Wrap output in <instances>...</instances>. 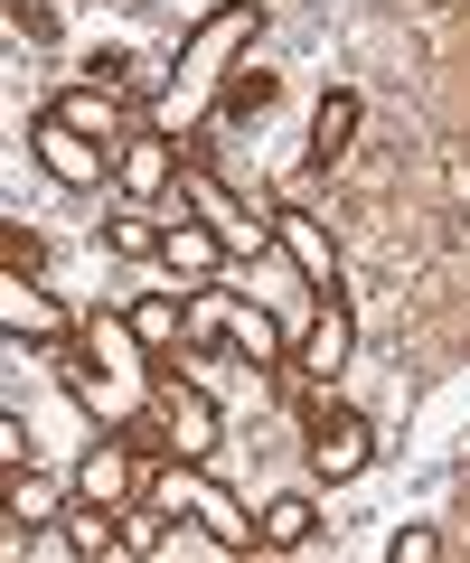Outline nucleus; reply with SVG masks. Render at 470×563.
Segmentation results:
<instances>
[{
	"label": "nucleus",
	"instance_id": "nucleus-1",
	"mask_svg": "<svg viewBox=\"0 0 470 563\" xmlns=\"http://www.w3.org/2000/svg\"><path fill=\"white\" fill-rule=\"evenodd\" d=\"M264 38V0H226V10H207L198 29L179 38V57H170L161 95H151V122L161 132H188V122H207L226 103V85H236V57Z\"/></svg>",
	"mask_w": 470,
	"mask_h": 563
},
{
	"label": "nucleus",
	"instance_id": "nucleus-2",
	"mask_svg": "<svg viewBox=\"0 0 470 563\" xmlns=\"http://www.w3.org/2000/svg\"><path fill=\"white\" fill-rule=\"evenodd\" d=\"M142 329L123 320V310H95V320L76 329V347L57 339V376H66V395L85 404V413L103 422V432H132V422L151 413V376H142Z\"/></svg>",
	"mask_w": 470,
	"mask_h": 563
},
{
	"label": "nucleus",
	"instance_id": "nucleus-3",
	"mask_svg": "<svg viewBox=\"0 0 470 563\" xmlns=\"http://www.w3.org/2000/svg\"><path fill=\"white\" fill-rule=\"evenodd\" d=\"M151 507H161L170 526L188 517L207 544H217V554H254V517H245L236 498H226L217 479H207V461H179V451H170V461L151 470Z\"/></svg>",
	"mask_w": 470,
	"mask_h": 563
},
{
	"label": "nucleus",
	"instance_id": "nucleus-4",
	"mask_svg": "<svg viewBox=\"0 0 470 563\" xmlns=\"http://www.w3.org/2000/svg\"><path fill=\"white\" fill-rule=\"evenodd\" d=\"M302 432H310V470H320V479H358V470L376 461V422L358 413V404H339V395H310Z\"/></svg>",
	"mask_w": 470,
	"mask_h": 563
},
{
	"label": "nucleus",
	"instance_id": "nucleus-5",
	"mask_svg": "<svg viewBox=\"0 0 470 563\" xmlns=\"http://www.w3.org/2000/svg\"><path fill=\"white\" fill-rule=\"evenodd\" d=\"M29 151H39V169H47L57 188H103V179H113V151H103V141H85L57 103H39V113H29Z\"/></svg>",
	"mask_w": 470,
	"mask_h": 563
},
{
	"label": "nucleus",
	"instance_id": "nucleus-6",
	"mask_svg": "<svg viewBox=\"0 0 470 563\" xmlns=\"http://www.w3.org/2000/svg\"><path fill=\"white\" fill-rule=\"evenodd\" d=\"M151 422H161V451H179V461H217V432H226V413H217V395L207 385H161L151 395Z\"/></svg>",
	"mask_w": 470,
	"mask_h": 563
},
{
	"label": "nucleus",
	"instance_id": "nucleus-7",
	"mask_svg": "<svg viewBox=\"0 0 470 563\" xmlns=\"http://www.w3.org/2000/svg\"><path fill=\"white\" fill-rule=\"evenodd\" d=\"M142 451H151L142 432H103V442H95V451L76 461V498H95V507H132V498L151 488Z\"/></svg>",
	"mask_w": 470,
	"mask_h": 563
},
{
	"label": "nucleus",
	"instance_id": "nucleus-8",
	"mask_svg": "<svg viewBox=\"0 0 470 563\" xmlns=\"http://www.w3.org/2000/svg\"><path fill=\"white\" fill-rule=\"evenodd\" d=\"M273 254H283L320 301H339V244H329V225L310 217V207H292V198L273 207Z\"/></svg>",
	"mask_w": 470,
	"mask_h": 563
},
{
	"label": "nucleus",
	"instance_id": "nucleus-9",
	"mask_svg": "<svg viewBox=\"0 0 470 563\" xmlns=\"http://www.w3.org/2000/svg\"><path fill=\"white\" fill-rule=\"evenodd\" d=\"M179 132H161V122H142V132L123 141V151H113V188H123L132 207H151V198H170V188H179Z\"/></svg>",
	"mask_w": 470,
	"mask_h": 563
},
{
	"label": "nucleus",
	"instance_id": "nucleus-10",
	"mask_svg": "<svg viewBox=\"0 0 470 563\" xmlns=\"http://www.w3.org/2000/svg\"><path fill=\"white\" fill-rule=\"evenodd\" d=\"M179 198H188V207H198V217L226 235V254H264V244H273V217L254 225V207L236 198V188H226L217 169H198V161H188V169H179Z\"/></svg>",
	"mask_w": 470,
	"mask_h": 563
},
{
	"label": "nucleus",
	"instance_id": "nucleus-11",
	"mask_svg": "<svg viewBox=\"0 0 470 563\" xmlns=\"http://www.w3.org/2000/svg\"><path fill=\"white\" fill-rule=\"evenodd\" d=\"M57 113L76 122L85 141H103V151H123V141L142 132V122H132V85H95V76H85V85H66V95H57Z\"/></svg>",
	"mask_w": 470,
	"mask_h": 563
},
{
	"label": "nucleus",
	"instance_id": "nucleus-12",
	"mask_svg": "<svg viewBox=\"0 0 470 563\" xmlns=\"http://www.w3.org/2000/svg\"><path fill=\"white\" fill-rule=\"evenodd\" d=\"M161 263L188 282V291H207V282H217V263H226V235H217V225H207L198 207L179 198V217L161 225Z\"/></svg>",
	"mask_w": 470,
	"mask_h": 563
},
{
	"label": "nucleus",
	"instance_id": "nucleus-13",
	"mask_svg": "<svg viewBox=\"0 0 470 563\" xmlns=\"http://www.w3.org/2000/svg\"><path fill=\"white\" fill-rule=\"evenodd\" d=\"M0 329L29 339V347H57L66 339V310L39 291V273H10V282H0Z\"/></svg>",
	"mask_w": 470,
	"mask_h": 563
},
{
	"label": "nucleus",
	"instance_id": "nucleus-14",
	"mask_svg": "<svg viewBox=\"0 0 470 563\" xmlns=\"http://www.w3.org/2000/svg\"><path fill=\"white\" fill-rule=\"evenodd\" d=\"M348 141H358V95H348V85H329L320 113H310V169H339Z\"/></svg>",
	"mask_w": 470,
	"mask_h": 563
},
{
	"label": "nucleus",
	"instance_id": "nucleus-15",
	"mask_svg": "<svg viewBox=\"0 0 470 563\" xmlns=\"http://www.w3.org/2000/svg\"><path fill=\"white\" fill-rule=\"evenodd\" d=\"M348 347H358V320H348V301H320V320H310V339H302V376H339Z\"/></svg>",
	"mask_w": 470,
	"mask_h": 563
},
{
	"label": "nucleus",
	"instance_id": "nucleus-16",
	"mask_svg": "<svg viewBox=\"0 0 470 563\" xmlns=\"http://www.w3.org/2000/svg\"><path fill=\"white\" fill-rule=\"evenodd\" d=\"M310 536H320V507L310 498H273L264 517H254V544H264V554H302Z\"/></svg>",
	"mask_w": 470,
	"mask_h": 563
},
{
	"label": "nucleus",
	"instance_id": "nucleus-17",
	"mask_svg": "<svg viewBox=\"0 0 470 563\" xmlns=\"http://www.w3.org/2000/svg\"><path fill=\"white\" fill-rule=\"evenodd\" d=\"M123 320L142 329V347H151V357H161V347H179V339H188V310H179V301H132Z\"/></svg>",
	"mask_w": 470,
	"mask_h": 563
},
{
	"label": "nucleus",
	"instance_id": "nucleus-18",
	"mask_svg": "<svg viewBox=\"0 0 470 563\" xmlns=\"http://www.w3.org/2000/svg\"><path fill=\"white\" fill-rule=\"evenodd\" d=\"M273 95H283L273 76H254V66H236V85H226V103H217V113H226V122H254V113H264Z\"/></svg>",
	"mask_w": 470,
	"mask_h": 563
},
{
	"label": "nucleus",
	"instance_id": "nucleus-19",
	"mask_svg": "<svg viewBox=\"0 0 470 563\" xmlns=\"http://www.w3.org/2000/svg\"><path fill=\"white\" fill-rule=\"evenodd\" d=\"M10 517H29V526H39V517H66V507H57V488H47L29 461L10 470Z\"/></svg>",
	"mask_w": 470,
	"mask_h": 563
},
{
	"label": "nucleus",
	"instance_id": "nucleus-20",
	"mask_svg": "<svg viewBox=\"0 0 470 563\" xmlns=\"http://www.w3.org/2000/svg\"><path fill=\"white\" fill-rule=\"evenodd\" d=\"M386 563H442V536H433V526H395V536H386Z\"/></svg>",
	"mask_w": 470,
	"mask_h": 563
},
{
	"label": "nucleus",
	"instance_id": "nucleus-21",
	"mask_svg": "<svg viewBox=\"0 0 470 563\" xmlns=\"http://www.w3.org/2000/svg\"><path fill=\"white\" fill-rule=\"evenodd\" d=\"M113 254H161V225L132 207V217H113Z\"/></svg>",
	"mask_w": 470,
	"mask_h": 563
},
{
	"label": "nucleus",
	"instance_id": "nucleus-22",
	"mask_svg": "<svg viewBox=\"0 0 470 563\" xmlns=\"http://www.w3.org/2000/svg\"><path fill=\"white\" fill-rule=\"evenodd\" d=\"M0 254H10V273H39V254H47V244L29 235V225H10V235H0Z\"/></svg>",
	"mask_w": 470,
	"mask_h": 563
},
{
	"label": "nucleus",
	"instance_id": "nucleus-23",
	"mask_svg": "<svg viewBox=\"0 0 470 563\" xmlns=\"http://www.w3.org/2000/svg\"><path fill=\"white\" fill-rule=\"evenodd\" d=\"M10 20H20L29 38H47V0H10Z\"/></svg>",
	"mask_w": 470,
	"mask_h": 563
}]
</instances>
